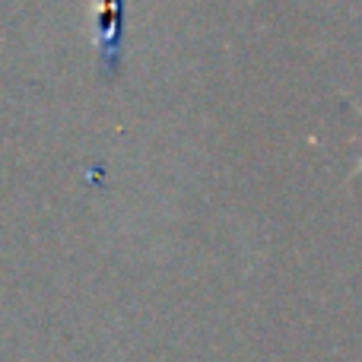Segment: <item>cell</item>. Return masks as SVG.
<instances>
[{"label":"cell","mask_w":362,"mask_h":362,"mask_svg":"<svg viewBox=\"0 0 362 362\" xmlns=\"http://www.w3.org/2000/svg\"><path fill=\"white\" fill-rule=\"evenodd\" d=\"M121 25H124V0H105V13H102V67L112 74L121 64Z\"/></svg>","instance_id":"6da1fadb"}]
</instances>
